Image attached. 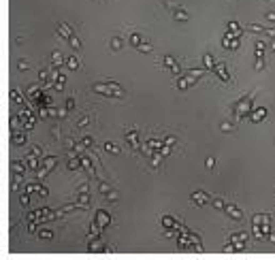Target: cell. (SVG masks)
Listing matches in <instances>:
<instances>
[{
  "label": "cell",
  "mask_w": 275,
  "mask_h": 260,
  "mask_svg": "<svg viewBox=\"0 0 275 260\" xmlns=\"http://www.w3.org/2000/svg\"><path fill=\"white\" fill-rule=\"evenodd\" d=\"M256 92L258 90H252L248 96H241L239 100L232 105V113H235V118L237 119H243L245 115H250V109H252V100H254V96H256Z\"/></svg>",
  "instance_id": "obj_1"
},
{
  "label": "cell",
  "mask_w": 275,
  "mask_h": 260,
  "mask_svg": "<svg viewBox=\"0 0 275 260\" xmlns=\"http://www.w3.org/2000/svg\"><path fill=\"white\" fill-rule=\"evenodd\" d=\"M92 90H94L96 94H102V96H111V98H120V96H124V90H122L120 85L115 81H107V83H96V85H92Z\"/></svg>",
  "instance_id": "obj_2"
},
{
  "label": "cell",
  "mask_w": 275,
  "mask_h": 260,
  "mask_svg": "<svg viewBox=\"0 0 275 260\" xmlns=\"http://www.w3.org/2000/svg\"><path fill=\"white\" fill-rule=\"evenodd\" d=\"M19 115V119H22V124H24V130H32L36 124V118L32 115V111L30 109H24V111H19L17 113Z\"/></svg>",
  "instance_id": "obj_3"
},
{
  "label": "cell",
  "mask_w": 275,
  "mask_h": 260,
  "mask_svg": "<svg viewBox=\"0 0 275 260\" xmlns=\"http://www.w3.org/2000/svg\"><path fill=\"white\" fill-rule=\"evenodd\" d=\"M96 224L100 226V230H105V228L111 224V215H109L107 211H102V209H98V211H96Z\"/></svg>",
  "instance_id": "obj_4"
},
{
  "label": "cell",
  "mask_w": 275,
  "mask_h": 260,
  "mask_svg": "<svg viewBox=\"0 0 275 260\" xmlns=\"http://www.w3.org/2000/svg\"><path fill=\"white\" fill-rule=\"evenodd\" d=\"M224 211H226L228 218H232V220H243V213H241V209L237 207V205H232V202H226V207H224Z\"/></svg>",
  "instance_id": "obj_5"
},
{
  "label": "cell",
  "mask_w": 275,
  "mask_h": 260,
  "mask_svg": "<svg viewBox=\"0 0 275 260\" xmlns=\"http://www.w3.org/2000/svg\"><path fill=\"white\" fill-rule=\"evenodd\" d=\"M213 71H215V75H218V77H220L224 83H230V75H228L226 64H224V62H218V64L213 66Z\"/></svg>",
  "instance_id": "obj_6"
},
{
  "label": "cell",
  "mask_w": 275,
  "mask_h": 260,
  "mask_svg": "<svg viewBox=\"0 0 275 260\" xmlns=\"http://www.w3.org/2000/svg\"><path fill=\"white\" fill-rule=\"evenodd\" d=\"M248 118H250L254 124H258V122H262V119L267 118V109H264V107H258V109L250 111V115H248Z\"/></svg>",
  "instance_id": "obj_7"
},
{
  "label": "cell",
  "mask_w": 275,
  "mask_h": 260,
  "mask_svg": "<svg viewBox=\"0 0 275 260\" xmlns=\"http://www.w3.org/2000/svg\"><path fill=\"white\" fill-rule=\"evenodd\" d=\"M190 198L196 202V205H205V202L209 201V194H207V192H203V190H194V192L190 194Z\"/></svg>",
  "instance_id": "obj_8"
},
{
  "label": "cell",
  "mask_w": 275,
  "mask_h": 260,
  "mask_svg": "<svg viewBox=\"0 0 275 260\" xmlns=\"http://www.w3.org/2000/svg\"><path fill=\"white\" fill-rule=\"evenodd\" d=\"M196 83V79L192 77V75H186V77H179L177 79V90H188L190 85H194Z\"/></svg>",
  "instance_id": "obj_9"
},
{
  "label": "cell",
  "mask_w": 275,
  "mask_h": 260,
  "mask_svg": "<svg viewBox=\"0 0 275 260\" xmlns=\"http://www.w3.org/2000/svg\"><path fill=\"white\" fill-rule=\"evenodd\" d=\"M126 139H128V143H130L134 149H141V143H139V132H137L134 128L126 132Z\"/></svg>",
  "instance_id": "obj_10"
},
{
  "label": "cell",
  "mask_w": 275,
  "mask_h": 260,
  "mask_svg": "<svg viewBox=\"0 0 275 260\" xmlns=\"http://www.w3.org/2000/svg\"><path fill=\"white\" fill-rule=\"evenodd\" d=\"M88 249H90V252H105V245H102L100 237H94V239L90 241V245H88Z\"/></svg>",
  "instance_id": "obj_11"
},
{
  "label": "cell",
  "mask_w": 275,
  "mask_h": 260,
  "mask_svg": "<svg viewBox=\"0 0 275 260\" xmlns=\"http://www.w3.org/2000/svg\"><path fill=\"white\" fill-rule=\"evenodd\" d=\"M26 139H28V137H26L24 132H17V130H13V134H11V143H13V145H24Z\"/></svg>",
  "instance_id": "obj_12"
},
{
  "label": "cell",
  "mask_w": 275,
  "mask_h": 260,
  "mask_svg": "<svg viewBox=\"0 0 275 260\" xmlns=\"http://www.w3.org/2000/svg\"><path fill=\"white\" fill-rule=\"evenodd\" d=\"M58 32H60V36H64V38H71L72 36V30L68 28V24H64V22L58 24Z\"/></svg>",
  "instance_id": "obj_13"
},
{
  "label": "cell",
  "mask_w": 275,
  "mask_h": 260,
  "mask_svg": "<svg viewBox=\"0 0 275 260\" xmlns=\"http://www.w3.org/2000/svg\"><path fill=\"white\" fill-rule=\"evenodd\" d=\"M36 94H41V83H34L26 90V98H34Z\"/></svg>",
  "instance_id": "obj_14"
},
{
  "label": "cell",
  "mask_w": 275,
  "mask_h": 260,
  "mask_svg": "<svg viewBox=\"0 0 275 260\" xmlns=\"http://www.w3.org/2000/svg\"><path fill=\"white\" fill-rule=\"evenodd\" d=\"M173 17H175L177 22H188V19H190V15L183 11V9H175V11H173Z\"/></svg>",
  "instance_id": "obj_15"
},
{
  "label": "cell",
  "mask_w": 275,
  "mask_h": 260,
  "mask_svg": "<svg viewBox=\"0 0 275 260\" xmlns=\"http://www.w3.org/2000/svg\"><path fill=\"white\" fill-rule=\"evenodd\" d=\"M62 62H64V58H62V53L56 49V51H51V64L53 66H62Z\"/></svg>",
  "instance_id": "obj_16"
},
{
  "label": "cell",
  "mask_w": 275,
  "mask_h": 260,
  "mask_svg": "<svg viewBox=\"0 0 275 260\" xmlns=\"http://www.w3.org/2000/svg\"><path fill=\"white\" fill-rule=\"evenodd\" d=\"M79 166H81V158H75V156L71 154V158H68V168H71V171H77Z\"/></svg>",
  "instance_id": "obj_17"
},
{
  "label": "cell",
  "mask_w": 275,
  "mask_h": 260,
  "mask_svg": "<svg viewBox=\"0 0 275 260\" xmlns=\"http://www.w3.org/2000/svg\"><path fill=\"white\" fill-rule=\"evenodd\" d=\"M49 171H51V166H45V164H43V168H36V179H45L49 175Z\"/></svg>",
  "instance_id": "obj_18"
},
{
  "label": "cell",
  "mask_w": 275,
  "mask_h": 260,
  "mask_svg": "<svg viewBox=\"0 0 275 260\" xmlns=\"http://www.w3.org/2000/svg\"><path fill=\"white\" fill-rule=\"evenodd\" d=\"M11 98H13V102H17V105H19V102H24L26 96L19 94V90H17V88H13V90H11Z\"/></svg>",
  "instance_id": "obj_19"
},
{
  "label": "cell",
  "mask_w": 275,
  "mask_h": 260,
  "mask_svg": "<svg viewBox=\"0 0 275 260\" xmlns=\"http://www.w3.org/2000/svg\"><path fill=\"white\" fill-rule=\"evenodd\" d=\"M122 45H124V38H122V36H113V38H111V49L118 51V49H122Z\"/></svg>",
  "instance_id": "obj_20"
},
{
  "label": "cell",
  "mask_w": 275,
  "mask_h": 260,
  "mask_svg": "<svg viewBox=\"0 0 275 260\" xmlns=\"http://www.w3.org/2000/svg\"><path fill=\"white\" fill-rule=\"evenodd\" d=\"M43 164L53 168V164H58V156H45V158H43Z\"/></svg>",
  "instance_id": "obj_21"
},
{
  "label": "cell",
  "mask_w": 275,
  "mask_h": 260,
  "mask_svg": "<svg viewBox=\"0 0 275 260\" xmlns=\"http://www.w3.org/2000/svg\"><path fill=\"white\" fill-rule=\"evenodd\" d=\"M141 43H143V38H141V34H139V32H132V34H130V45H134V47H139Z\"/></svg>",
  "instance_id": "obj_22"
},
{
  "label": "cell",
  "mask_w": 275,
  "mask_h": 260,
  "mask_svg": "<svg viewBox=\"0 0 275 260\" xmlns=\"http://www.w3.org/2000/svg\"><path fill=\"white\" fill-rule=\"evenodd\" d=\"M203 66H205V68H213V66H215L211 53H205V56H203Z\"/></svg>",
  "instance_id": "obj_23"
},
{
  "label": "cell",
  "mask_w": 275,
  "mask_h": 260,
  "mask_svg": "<svg viewBox=\"0 0 275 260\" xmlns=\"http://www.w3.org/2000/svg\"><path fill=\"white\" fill-rule=\"evenodd\" d=\"M205 71H207V68H192V71H188V75H192V77H194V79H201V77H203L205 75Z\"/></svg>",
  "instance_id": "obj_24"
},
{
  "label": "cell",
  "mask_w": 275,
  "mask_h": 260,
  "mask_svg": "<svg viewBox=\"0 0 275 260\" xmlns=\"http://www.w3.org/2000/svg\"><path fill=\"white\" fill-rule=\"evenodd\" d=\"M105 149H107V152H109V154H120V152H122V149H120V147H118V145H115V143H105Z\"/></svg>",
  "instance_id": "obj_25"
},
{
  "label": "cell",
  "mask_w": 275,
  "mask_h": 260,
  "mask_svg": "<svg viewBox=\"0 0 275 260\" xmlns=\"http://www.w3.org/2000/svg\"><path fill=\"white\" fill-rule=\"evenodd\" d=\"M66 66H68L71 71H77V68H79V60H77L75 56H72V58H68V60H66Z\"/></svg>",
  "instance_id": "obj_26"
},
{
  "label": "cell",
  "mask_w": 275,
  "mask_h": 260,
  "mask_svg": "<svg viewBox=\"0 0 275 260\" xmlns=\"http://www.w3.org/2000/svg\"><path fill=\"white\" fill-rule=\"evenodd\" d=\"M147 145H149L152 149H160V147L164 145V141H160V139H149V141H147Z\"/></svg>",
  "instance_id": "obj_27"
},
{
  "label": "cell",
  "mask_w": 275,
  "mask_h": 260,
  "mask_svg": "<svg viewBox=\"0 0 275 260\" xmlns=\"http://www.w3.org/2000/svg\"><path fill=\"white\" fill-rule=\"evenodd\" d=\"M248 30H252V32H264V34H267V28H262V26H258V24H248Z\"/></svg>",
  "instance_id": "obj_28"
},
{
  "label": "cell",
  "mask_w": 275,
  "mask_h": 260,
  "mask_svg": "<svg viewBox=\"0 0 275 260\" xmlns=\"http://www.w3.org/2000/svg\"><path fill=\"white\" fill-rule=\"evenodd\" d=\"M226 202H228V201H222V198H215V201H211V205H213L215 209H222V211H224V207H226Z\"/></svg>",
  "instance_id": "obj_29"
},
{
  "label": "cell",
  "mask_w": 275,
  "mask_h": 260,
  "mask_svg": "<svg viewBox=\"0 0 275 260\" xmlns=\"http://www.w3.org/2000/svg\"><path fill=\"white\" fill-rule=\"evenodd\" d=\"M160 160H162V154L156 149V154L152 156V166H160Z\"/></svg>",
  "instance_id": "obj_30"
},
{
  "label": "cell",
  "mask_w": 275,
  "mask_h": 260,
  "mask_svg": "<svg viewBox=\"0 0 275 260\" xmlns=\"http://www.w3.org/2000/svg\"><path fill=\"white\" fill-rule=\"evenodd\" d=\"M26 160L24 162H17V160H15V162H13V171H15V173H24V168H26Z\"/></svg>",
  "instance_id": "obj_31"
},
{
  "label": "cell",
  "mask_w": 275,
  "mask_h": 260,
  "mask_svg": "<svg viewBox=\"0 0 275 260\" xmlns=\"http://www.w3.org/2000/svg\"><path fill=\"white\" fill-rule=\"evenodd\" d=\"M64 81H66V79H64V77H58V79H56V83H53V88H56V90H58V92H60V90H64Z\"/></svg>",
  "instance_id": "obj_32"
},
{
  "label": "cell",
  "mask_w": 275,
  "mask_h": 260,
  "mask_svg": "<svg viewBox=\"0 0 275 260\" xmlns=\"http://www.w3.org/2000/svg\"><path fill=\"white\" fill-rule=\"evenodd\" d=\"M68 41H71V45H72V47H75V51H77V49H81V41H79V38H77L75 34H72L71 38H68Z\"/></svg>",
  "instance_id": "obj_33"
},
{
  "label": "cell",
  "mask_w": 275,
  "mask_h": 260,
  "mask_svg": "<svg viewBox=\"0 0 275 260\" xmlns=\"http://www.w3.org/2000/svg\"><path fill=\"white\" fill-rule=\"evenodd\" d=\"M232 245H235V249H237V252H243V249H245V241H243V239H239V241H232Z\"/></svg>",
  "instance_id": "obj_34"
},
{
  "label": "cell",
  "mask_w": 275,
  "mask_h": 260,
  "mask_svg": "<svg viewBox=\"0 0 275 260\" xmlns=\"http://www.w3.org/2000/svg\"><path fill=\"white\" fill-rule=\"evenodd\" d=\"M137 49H139V51H143V53H149V51H152V49H154V47H152L149 43H141V45H139V47H137Z\"/></svg>",
  "instance_id": "obj_35"
},
{
  "label": "cell",
  "mask_w": 275,
  "mask_h": 260,
  "mask_svg": "<svg viewBox=\"0 0 275 260\" xmlns=\"http://www.w3.org/2000/svg\"><path fill=\"white\" fill-rule=\"evenodd\" d=\"M36 194H38L41 198H47V196H49V190L45 188V186H38V192H36Z\"/></svg>",
  "instance_id": "obj_36"
},
{
  "label": "cell",
  "mask_w": 275,
  "mask_h": 260,
  "mask_svg": "<svg viewBox=\"0 0 275 260\" xmlns=\"http://www.w3.org/2000/svg\"><path fill=\"white\" fill-rule=\"evenodd\" d=\"M19 205H30V194H28V192H26V194H22V196H19Z\"/></svg>",
  "instance_id": "obj_37"
},
{
  "label": "cell",
  "mask_w": 275,
  "mask_h": 260,
  "mask_svg": "<svg viewBox=\"0 0 275 260\" xmlns=\"http://www.w3.org/2000/svg\"><path fill=\"white\" fill-rule=\"evenodd\" d=\"M26 192H28V194H32V192H38V183H28V186H26Z\"/></svg>",
  "instance_id": "obj_38"
},
{
  "label": "cell",
  "mask_w": 275,
  "mask_h": 260,
  "mask_svg": "<svg viewBox=\"0 0 275 260\" xmlns=\"http://www.w3.org/2000/svg\"><path fill=\"white\" fill-rule=\"evenodd\" d=\"M98 188H100V192H102V194H109V192H111V186H109V183H105V181H100V186H98Z\"/></svg>",
  "instance_id": "obj_39"
},
{
  "label": "cell",
  "mask_w": 275,
  "mask_h": 260,
  "mask_svg": "<svg viewBox=\"0 0 275 260\" xmlns=\"http://www.w3.org/2000/svg\"><path fill=\"white\" fill-rule=\"evenodd\" d=\"M38 237H41V239H51L53 232H51V230H38Z\"/></svg>",
  "instance_id": "obj_40"
},
{
  "label": "cell",
  "mask_w": 275,
  "mask_h": 260,
  "mask_svg": "<svg viewBox=\"0 0 275 260\" xmlns=\"http://www.w3.org/2000/svg\"><path fill=\"white\" fill-rule=\"evenodd\" d=\"M158 152H160L162 156H168V154H171V145H167V143H164V145H162V147H160Z\"/></svg>",
  "instance_id": "obj_41"
},
{
  "label": "cell",
  "mask_w": 275,
  "mask_h": 260,
  "mask_svg": "<svg viewBox=\"0 0 275 260\" xmlns=\"http://www.w3.org/2000/svg\"><path fill=\"white\" fill-rule=\"evenodd\" d=\"M256 71H262L264 68V58H256V66H254Z\"/></svg>",
  "instance_id": "obj_42"
},
{
  "label": "cell",
  "mask_w": 275,
  "mask_h": 260,
  "mask_svg": "<svg viewBox=\"0 0 275 260\" xmlns=\"http://www.w3.org/2000/svg\"><path fill=\"white\" fill-rule=\"evenodd\" d=\"M173 64H175V58H173V56H164V66H168V68H171Z\"/></svg>",
  "instance_id": "obj_43"
},
{
  "label": "cell",
  "mask_w": 275,
  "mask_h": 260,
  "mask_svg": "<svg viewBox=\"0 0 275 260\" xmlns=\"http://www.w3.org/2000/svg\"><path fill=\"white\" fill-rule=\"evenodd\" d=\"M85 145V147H92V145H94V139H92V137H88V134H85L83 137V141H81Z\"/></svg>",
  "instance_id": "obj_44"
},
{
  "label": "cell",
  "mask_w": 275,
  "mask_h": 260,
  "mask_svg": "<svg viewBox=\"0 0 275 260\" xmlns=\"http://www.w3.org/2000/svg\"><path fill=\"white\" fill-rule=\"evenodd\" d=\"M220 128H222V130H226V132H230V130L235 128V126H232L230 122H222V126H220Z\"/></svg>",
  "instance_id": "obj_45"
},
{
  "label": "cell",
  "mask_w": 275,
  "mask_h": 260,
  "mask_svg": "<svg viewBox=\"0 0 275 260\" xmlns=\"http://www.w3.org/2000/svg\"><path fill=\"white\" fill-rule=\"evenodd\" d=\"M175 141H177V137H173V134H167V137H164V143H167V145H173Z\"/></svg>",
  "instance_id": "obj_46"
},
{
  "label": "cell",
  "mask_w": 275,
  "mask_h": 260,
  "mask_svg": "<svg viewBox=\"0 0 275 260\" xmlns=\"http://www.w3.org/2000/svg\"><path fill=\"white\" fill-rule=\"evenodd\" d=\"M205 164H207V168H213V164H215L213 156H209V158H207V162H205Z\"/></svg>",
  "instance_id": "obj_47"
},
{
  "label": "cell",
  "mask_w": 275,
  "mask_h": 260,
  "mask_svg": "<svg viewBox=\"0 0 275 260\" xmlns=\"http://www.w3.org/2000/svg\"><path fill=\"white\" fill-rule=\"evenodd\" d=\"M88 122H90V118H88V115H83V118L79 119V128H83V126L88 124Z\"/></svg>",
  "instance_id": "obj_48"
},
{
  "label": "cell",
  "mask_w": 275,
  "mask_h": 260,
  "mask_svg": "<svg viewBox=\"0 0 275 260\" xmlns=\"http://www.w3.org/2000/svg\"><path fill=\"white\" fill-rule=\"evenodd\" d=\"M75 145H77L75 139H66V147H68V149H75Z\"/></svg>",
  "instance_id": "obj_49"
},
{
  "label": "cell",
  "mask_w": 275,
  "mask_h": 260,
  "mask_svg": "<svg viewBox=\"0 0 275 260\" xmlns=\"http://www.w3.org/2000/svg\"><path fill=\"white\" fill-rule=\"evenodd\" d=\"M77 194H88V183H81V188L77 190Z\"/></svg>",
  "instance_id": "obj_50"
},
{
  "label": "cell",
  "mask_w": 275,
  "mask_h": 260,
  "mask_svg": "<svg viewBox=\"0 0 275 260\" xmlns=\"http://www.w3.org/2000/svg\"><path fill=\"white\" fill-rule=\"evenodd\" d=\"M64 107H66V109L71 111L72 107H75V100H72V98H66V105H64Z\"/></svg>",
  "instance_id": "obj_51"
},
{
  "label": "cell",
  "mask_w": 275,
  "mask_h": 260,
  "mask_svg": "<svg viewBox=\"0 0 275 260\" xmlns=\"http://www.w3.org/2000/svg\"><path fill=\"white\" fill-rule=\"evenodd\" d=\"M17 124H19V115H17V118H11V128L13 130L17 128Z\"/></svg>",
  "instance_id": "obj_52"
},
{
  "label": "cell",
  "mask_w": 275,
  "mask_h": 260,
  "mask_svg": "<svg viewBox=\"0 0 275 260\" xmlns=\"http://www.w3.org/2000/svg\"><path fill=\"white\" fill-rule=\"evenodd\" d=\"M51 134H53V139H60V128H51Z\"/></svg>",
  "instance_id": "obj_53"
},
{
  "label": "cell",
  "mask_w": 275,
  "mask_h": 260,
  "mask_svg": "<svg viewBox=\"0 0 275 260\" xmlns=\"http://www.w3.org/2000/svg\"><path fill=\"white\" fill-rule=\"evenodd\" d=\"M171 71L175 72V75H179V64H177V62H175V64H173V66H171Z\"/></svg>",
  "instance_id": "obj_54"
},
{
  "label": "cell",
  "mask_w": 275,
  "mask_h": 260,
  "mask_svg": "<svg viewBox=\"0 0 275 260\" xmlns=\"http://www.w3.org/2000/svg\"><path fill=\"white\" fill-rule=\"evenodd\" d=\"M17 66H19V71H26V68H28V64H26L24 60H19V64H17Z\"/></svg>",
  "instance_id": "obj_55"
},
{
  "label": "cell",
  "mask_w": 275,
  "mask_h": 260,
  "mask_svg": "<svg viewBox=\"0 0 275 260\" xmlns=\"http://www.w3.org/2000/svg\"><path fill=\"white\" fill-rule=\"evenodd\" d=\"M109 198H111V201H115V198H118V192H115V190H111V192H109Z\"/></svg>",
  "instance_id": "obj_56"
},
{
  "label": "cell",
  "mask_w": 275,
  "mask_h": 260,
  "mask_svg": "<svg viewBox=\"0 0 275 260\" xmlns=\"http://www.w3.org/2000/svg\"><path fill=\"white\" fill-rule=\"evenodd\" d=\"M267 17H269V19H275V13H273V11H269V13H267Z\"/></svg>",
  "instance_id": "obj_57"
},
{
  "label": "cell",
  "mask_w": 275,
  "mask_h": 260,
  "mask_svg": "<svg viewBox=\"0 0 275 260\" xmlns=\"http://www.w3.org/2000/svg\"><path fill=\"white\" fill-rule=\"evenodd\" d=\"M269 241H273V243H275V232H269Z\"/></svg>",
  "instance_id": "obj_58"
}]
</instances>
